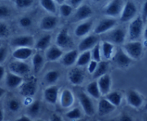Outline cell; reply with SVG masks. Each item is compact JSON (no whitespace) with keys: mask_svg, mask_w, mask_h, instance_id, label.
<instances>
[{"mask_svg":"<svg viewBox=\"0 0 147 121\" xmlns=\"http://www.w3.org/2000/svg\"><path fill=\"white\" fill-rule=\"evenodd\" d=\"M9 70L11 73L21 77L27 75L30 73V67L24 61L17 60L11 62L9 65Z\"/></svg>","mask_w":147,"mask_h":121,"instance_id":"obj_8","label":"cell"},{"mask_svg":"<svg viewBox=\"0 0 147 121\" xmlns=\"http://www.w3.org/2000/svg\"><path fill=\"white\" fill-rule=\"evenodd\" d=\"M40 107H41L40 102L39 100H34L29 106L27 112L30 116H37L40 113Z\"/></svg>","mask_w":147,"mask_h":121,"instance_id":"obj_37","label":"cell"},{"mask_svg":"<svg viewBox=\"0 0 147 121\" xmlns=\"http://www.w3.org/2000/svg\"><path fill=\"white\" fill-rule=\"evenodd\" d=\"M4 120V112H3L2 109L0 108V121Z\"/></svg>","mask_w":147,"mask_h":121,"instance_id":"obj_55","label":"cell"},{"mask_svg":"<svg viewBox=\"0 0 147 121\" xmlns=\"http://www.w3.org/2000/svg\"><path fill=\"white\" fill-rule=\"evenodd\" d=\"M60 13L61 14L62 17H68L71 15L72 12H73V7H72L70 4H63L60 6Z\"/></svg>","mask_w":147,"mask_h":121,"instance_id":"obj_39","label":"cell"},{"mask_svg":"<svg viewBox=\"0 0 147 121\" xmlns=\"http://www.w3.org/2000/svg\"><path fill=\"white\" fill-rule=\"evenodd\" d=\"M8 55V50L5 46H0V65L4 63Z\"/></svg>","mask_w":147,"mask_h":121,"instance_id":"obj_45","label":"cell"},{"mask_svg":"<svg viewBox=\"0 0 147 121\" xmlns=\"http://www.w3.org/2000/svg\"><path fill=\"white\" fill-rule=\"evenodd\" d=\"M98 64V63L97 61H96V60H90V62L88 65V73L90 74L93 75L95 73L96 68H97Z\"/></svg>","mask_w":147,"mask_h":121,"instance_id":"obj_46","label":"cell"},{"mask_svg":"<svg viewBox=\"0 0 147 121\" xmlns=\"http://www.w3.org/2000/svg\"><path fill=\"white\" fill-rule=\"evenodd\" d=\"M137 14V7L134 2L131 0H128L124 4L121 14L120 15V20L122 22H128L133 20L136 17Z\"/></svg>","mask_w":147,"mask_h":121,"instance_id":"obj_5","label":"cell"},{"mask_svg":"<svg viewBox=\"0 0 147 121\" xmlns=\"http://www.w3.org/2000/svg\"><path fill=\"white\" fill-rule=\"evenodd\" d=\"M54 1H55V2L57 3V4H60V5H61V4H64V2L66 1V0H54Z\"/></svg>","mask_w":147,"mask_h":121,"instance_id":"obj_56","label":"cell"},{"mask_svg":"<svg viewBox=\"0 0 147 121\" xmlns=\"http://www.w3.org/2000/svg\"><path fill=\"white\" fill-rule=\"evenodd\" d=\"M75 102L74 95L73 93L68 89H65L60 96V106L63 108H69L73 105Z\"/></svg>","mask_w":147,"mask_h":121,"instance_id":"obj_22","label":"cell"},{"mask_svg":"<svg viewBox=\"0 0 147 121\" xmlns=\"http://www.w3.org/2000/svg\"><path fill=\"white\" fill-rule=\"evenodd\" d=\"M122 94L120 92L113 91L110 92L106 95H105V98L107 99L111 104H113L115 107H119L122 101Z\"/></svg>","mask_w":147,"mask_h":121,"instance_id":"obj_31","label":"cell"},{"mask_svg":"<svg viewBox=\"0 0 147 121\" xmlns=\"http://www.w3.org/2000/svg\"><path fill=\"white\" fill-rule=\"evenodd\" d=\"M144 109L145 110H147V103L144 105Z\"/></svg>","mask_w":147,"mask_h":121,"instance_id":"obj_59","label":"cell"},{"mask_svg":"<svg viewBox=\"0 0 147 121\" xmlns=\"http://www.w3.org/2000/svg\"><path fill=\"white\" fill-rule=\"evenodd\" d=\"M69 1H70V4L73 8L77 9L78 7L82 5V3H83V0H69Z\"/></svg>","mask_w":147,"mask_h":121,"instance_id":"obj_49","label":"cell"},{"mask_svg":"<svg viewBox=\"0 0 147 121\" xmlns=\"http://www.w3.org/2000/svg\"><path fill=\"white\" fill-rule=\"evenodd\" d=\"M102 35H103L102 39L103 41L119 45V44H124L126 38V32L121 27H115Z\"/></svg>","mask_w":147,"mask_h":121,"instance_id":"obj_2","label":"cell"},{"mask_svg":"<svg viewBox=\"0 0 147 121\" xmlns=\"http://www.w3.org/2000/svg\"><path fill=\"white\" fill-rule=\"evenodd\" d=\"M7 107H8L9 110L10 111L15 113V112L20 110V108H21V104H20V103L18 100L13 98L9 100L8 103H7Z\"/></svg>","mask_w":147,"mask_h":121,"instance_id":"obj_41","label":"cell"},{"mask_svg":"<svg viewBox=\"0 0 147 121\" xmlns=\"http://www.w3.org/2000/svg\"><path fill=\"white\" fill-rule=\"evenodd\" d=\"M5 93H6L5 89H4V88H2V87H0V98H1V97H2V96L4 95Z\"/></svg>","mask_w":147,"mask_h":121,"instance_id":"obj_54","label":"cell"},{"mask_svg":"<svg viewBox=\"0 0 147 121\" xmlns=\"http://www.w3.org/2000/svg\"><path fill=\"white\" fill-rule=\"evenodd\" d=\"M5 68H4V66L0 65V81L4 78V76H5Z\"/></svg>","mask_w":147,"mask_h":121,"instance_id":"obj_52","label":"cell"},{"mask_svg":"<svg viewBox=\"0 0 147 121\" xmlns=\"http://www.w3.org/2000/svg\"><path fill=\"white\" fill-rule=\"evenodd\" d=\"M101 95H106L111 92L112 80L110 75L106 74L99 77L97 80Z\"/></svg>","mask_w":147,"mask_h":121,"instance_id":"obj_18","label":"cell"},{"mask_svg":"<svg viewBox=\"0 0 147 121\" xmlns=\"http://www.w3.org/2000/svg\"><path fill=\"white\" fill-rule=\"evenodd\" d=\"M37 81L34 78L23 82L20 86V93L25 97H32L37 92Z\"/></svg>","mask_w":147,"mask_h":121,"instance_id":"obj_11","label":"cell"},{"mask_svg":"<svg viewBox=\"0 0 147 121\" xmlns=\"http://www.w3.org/2000/svg\"><path fill=\"white\" fill-rule=\"evenodd\" d=\"M93 14V10L87 4H83L78 7L74 17L73 22H80L87 20Z\"/></svg>","mask_w":147,"mask_h":121,"instance_id":"obj_15","label":"cell"},{"mask_svg":"<svg viewBox=\"0 0 147 121\" xmlns=\"http://www.w3.org/2000/svg\"><path fill=\"white\" fill-rule=\"evenodd\" d=\"M144 21L142 16H138L131 20L128 29V37L130 41H136L143 34Z\"/></svg>","mask_w":147,"mask_h":121,"instance_id":"obj_1","label":"cell"},{"mask_svg":"<svg viewBox=\"0 0 147 121\" xmlns=\"http://www.w3.org/2000/svg\"><path fill=\"white\" fill-rule=\"evenodd\" d=\"M100 47H101L102 56L106 60H111L113 58V55L116 52L114 44L109 42L103 41Z\"/></svg>","mask_w":147,"mask_h":121,"instance_id":"obj_27","label":"cell"},{"mask_svg":"<svg viewBox=\"0 0 147 121\" xmlns=\"http://www.w3.org/2000/svg\"><path fill=\"white\" fill-rule=\"evenodd\" d=\"M5 82L7 87L11 89H14L17 88V87H20V86L22 84L24 80L21 76L17 75L14 73H11V72H9L6 75Z\"/></svg>","mask_w":147,"mask_h":121,"instance_id":"obj_24","label":"cell"},{"mask_svg":"<svg viewBox=\"0 0 147 121\" xmlns=\"http://www.w3.org/2000/svg\"><path fill=\"white\" fill-rule=\"evenodd\" d=\"M142 17L144 21H147V0L144 3V5L142 7Z\"/></svg>","mask_w":147,"mask_h":121,"instance_id":"obj_47","label":"cell"},{"mask_svg":"<svg viewBox=\"0 0 147 121\" xmlns=\"http://www.w3.org/2000/svg\"><path fill=\"white\" fill-rule=\"evenodd\" d=\"M143 37H144V45L147 47V23L144 27V30Z\"/></svg>","mask_w":147,"mask_h":121,"instance_id":"obj_51","label":"cell"},{"mask_svg":"<svg viewBox=\"0 0 147 121\" xmlns=\"http://www.w3.org/2000/svg\"><path fill=\"white\" fill-rule=\"evenodd\" d=\"M93 1H94V2H100V1H101L102 0H92Z\"/></svg>","mask_w":147,"mask_h":121,"instance_id":"obj_60","label":"cell"},{"mask_svg":"<svg viewBox=\"0 0 147 121\" xmlns=\"http://www.w3.org/2000/svg\"><path fill=\"white\" fill-rule=\"evenodd\" d=\"M36 121H45V120H42V119H38V120H37Z\"/></svg>","mask_w":147,"mask_h":121,"instance_id":"obj_61","label":"cell"},{"mask_svg":"<svg viewBox=\"0 0 147 121\" xmlns=\"http://www.w3.org/2000/svg\"><path fill=\"white\" fill-rule=\"evenodd\" d=\"M108 69H109V65L106 62H100L98 63L95 73L93 74V79H98L101 76L107 74Z\"/></svg>","mask_w":147,"mask_h":121,"instance_id":"obj_34","label":"cell"},{"mask_svg":"<svg viewBox=\"0 0 147 121\" xmlns=\"http://www.w3.org/2000/svg\"><path fill=\"white\" fill-rule=\"evenodd\" d=\"M118 121H134L133 118L130 116L129 115L123 113V114L121 115L120 117L119 118Z\"/></svg>","mask_w":147,"mask_h":121,"instance_id":"obj_48","label":"cell"},{"mask_svg":"<svg viewBox=\"0 0 147 121\" xmlns=\"http://www.w3.org/2000/svg\"><path fill=\"white\" fill-rule=\"evenodd\" d=\"M76 121H88L86 119H84V118H81V119H79V120H76Z\"/></svg>","mask_w":147,"mask_h":121,"instance_id":"obj_58","label":"cell"},{"mask_svg":"<svg viewBox=\"0 0 147 121\" xmlns=\"http://www.w3.org/2000/svg\"><path fill=\"white\" fill-rule=\"evenodd\" d=\"M143 121H147V114H146L144 116Z\"/></svg>","mask_w":147,"mask_h":121,"instance_id":"obj_57","label":"cell"},{"mask_svg":"<svg viewBox=\"0 0 147 121\" xmlns=\"http://www.w3.org/2000/svg\"><path fill=\"white\" fill-rule=\"evenodd\" d=\"M91 52L92 60H96L98 63L101 62L102 53H101V47H100V43H98L90 51Z\"/></svg>","mask_w":147,"mask_h":121,"instance_id":"obj_38","label":"cell"},{"mask_svg":"<svg viewBox=\"0 0 147 121\" xmlns=\"http://www.w3.org/2000/svg\"><path fill=\"white\" fill-rule=\"evenodd\" d=\"M63 55V49L59 47L58 46L53 45L50 46L46 51L45 57L47 60L50 62H55L61 59Z\"/></svg>","mask_w":147,"mask_h":121,"instance_id":"obj_25","label":"cell"},{"mask_svg":"<svg viewBox=\"0 0 147 121\" xmlns=\"http://www.w3.org/2000/svg\"><path fill=\"white\" fill-rule=\"evenodd\" d=\"M34 54L33 49L32 47H18L12 52V57L15 60L24 61Z\"/></svg>","mask_w":147,"mask_h":121,"instance_id":"obj_19","label":"cell"},{"mask_svg":"<svg viewBox=\"0 0 147 121\" xmlns=\"http://www.w3.org/2000/svg\"><path fill=\"white\" fill-rule=\"evenodd\" d=\"M40 4L45 11L50 14H55L57 12L56 2L54 0H40Z\"/></svg>","mask_w":147,"mask_h":121,"instance_id":"obj_33","label":"cell"},{"mask_svg":"<svg viewBox=\"0 0 147 121\" xmlns=\"http://www.w3.org/2000/svg\"><path fill=\"white\" fill-rule=\"evenodd\" d=\"M123 50L132 60H137L142 57L144 45L141 42L138 40L130 41L123 44Z\"/></svg>","mask_w":147,"mask_h":121,"instance_id":"obj_3","label":"cell"},{"mask_svg":"<svg viewBox=\"0 0 147 121\" xmlns=\"http://www.w3.org/2000/svg\"><path fill=\"white\" fill-rule=\"evenodd\" d=\"M124 4L123 0H111L103 8V14L111 18L120 17Z\"/></svg>","mask_w":147,"mask_h":121,"instance_id":"obj_4","label":"cell"},{"mask_svg":"<svg viewBox=\"0 0 147 121\" xmlns=\"http://www.w3.org/2000/svg\"><path fill=\"white\" fill-rule=\"evenodd\" d=\"M52 37L50 34H45L40 37L37 42H35L34 47L38 50H45L50 47V42H51Z\"/></svg>","mask_w":147,"mask_h":121,"instance_id":"obj_28","label":"cell"},{"mask_svg":"<svg viewBox=\"0 0 147 121\" xmlns=\"http://www.w3.org/2000/svg\"><path fill=\"white\" fill-rule=\"evenodd\" d=\"M93 20H86L80 23L75 29V34L78 37H86L88 34L93 27Z\"/></svg>","mask_w":147,"mask_h":121,"instance_id":"obj_23","label":"cell"},{"mask_svg":"<svg viewBox=\"0 0 147 121\" xmlns=\"http://www.w3.org/2000/svg\"><path fill=\"white\" fill-rule=\"evenodd\" d=\"M10 34V29L4 22L0 21V39L7 38Z\"/></svg>","mask_w":147,"mask_h":121,"instance_id":"obj_40","label":"cell"},{"mask_svg":"<svg viewBox=\"0 0 147 121\" xmlns=\"http://www.w3.org/2000/svg\"><path fill=\"white\" fill-rule=\"evenodd\" d=\"M100 38L97 34H90L85 37L78 44V51L83 52L92 50L98 43H99Z\"/></svg>","mask_w":147,"mask_h":121,"instance_id":"obj_10","label":"cell"},{"mask_svg":"<svg viewBox=\"0 0 147 121\" xmlns=\"http://www.w3.org/2000/svg\"><path fill=\"white\" fill-rule=\"evenodd\" d=\"M116 24H117V21L115 18L108 17V18L103 19L96 26L93 32L97 35L103 34L111 30L112 29L115 28Z\"/></svg>","mask_w":147,"mask_h":121,"instance_id":"obj_6","label":"cell"},{"mask_svg":"<svg viewBox=\"0 0 147 121\" xmlns=\"http://www.w3.org/2000/svg\"><path fill=\"white\" fill-rule=\"evenodd\" d=\"M32 21L29 17H22L19 20L20 25L22 27H24V28L30 27L32 25Z\"/></svg>","mask_w":147,"mask_h":121,"instance_id":"obj_44","label":"cell"},{"mask_svg":"<svg viewBox=\"0 0 147 121\" xmlns=\"http://www.w3.org/2000/svg\"><path fill=\"white\" fill-rule=\"evenodd\" d=\"M35 42H34V37L30 34H25V35H20L16 37L11 40L10 44L15 48L18 47H32L34 46Z\"/></svg>","mask_w":147,"mask_h":121,"instance_id":"obj_9","label":"cell"},{"mask_svg":"<svg viewBox=\"0 0 147 121\" xmlns=\"http://www.w3.org/2000/svg\"><path fill=\"white\" fill-rule=\"evenodd\" d=\"M78 100L85 113L88 116H93L96 113V110L90 96L83 92H80L78 94Z\"/></svg>","mask_w":147,"mask_h":121,"instance_id":"obj_7","label":"cell"},{"mask_svg":"<svg viewBox=\"0 0 147 121\" xmlns=\"http://www.w3.org/2000/svg\"><path fill=\"white\" fill-rule=\"evenodd\" d=\"M126 100L128 104L134 108H140L144 104V98L136 90H130L126 94Z\"/></svg>","mask_w":147,"mask_h":121,"instance_id":"obj_14","label":"cell"},{"mask_svg":"<svg viewBox=\"0 0 147 121\" xmlns=\"http://www.w3.org/2000/svg\"><path fill=\"white\" fill-rule=\"evenodd\" d=\"M55 44L61 49L71 47L73 42L72 39L66 28L62 29L57 34L55 40Z\"/></svg>","mask_w":147,"mask_h":121,"instance_id":"obj_13","label":"cell"},{"mask_svg":"<svg viewBox=\"0 0 147 121\" xmlns=\"http://www.w3.org/2000/svg\"><path fill=\"white\" fill-rule=\"evenodd\" d=\"M91 59V52H90V50L83 52H81V54L78 55L76 65L78 67H83V66L88 65Z\"/></svg>","mask_w":147,"mask_h":121,"instance_id":"obj_32","label":"cell"},{"mask_svg":"<svg viewBox=\"0 0 147 121\" xmlns=\"http://www.w3.org/2000/svg\"><path fill=\"white\" fill-rule=\"evenodd\" d=\"M50 121H63V119L58 114L54 113L52 115L51 118H50Z\"/></svg>","mask_w":147,"mask_h":121,"instance_id":"obj_50","label":"cell"},{"mask_svg":"<svg viewBox=\"0 0 147 121\" xmlns=\"http://www.w3.org/2000/svg\"><path fill=\"white\" fill-rule=\"evenodd\" d=\"M60 77V73L57 70H50L45 75V80L49 85H53L57 83Z\"/></svg>","mask_w":147,"mask_h":121,"instance_id":"obj_35","label":"cell"},{"mask_svg":"<svg viewBox=\"0 0 147 121\" xmlns=\"http://www.w3.org/2000/svg\"><path fill=\"white\" fill-rule=\"evenodd\" d=\"M69 82L73 85H80L85 80L83 72L78 67L71 69L67 75Z\"/></svg>","mask_w":147,"mask_h":121,"instance_id":"obj_16","label":"cell"},{"mask_svg":"<svg viewBox=\"0 0 147 121\" xmlns=\"http://www.w3.org/2000/svg\"><path fill=\"white\" fill-rule=\"evenodd\" d=\"M116 108L106 98H102L99 100L98 105V113L100 116H105L111 113L116 110Z\"/></svg>","mask_w":147,"mask_h":121,"instance_id":"obj_20","label":"cell"},{"mask_svg":"<svg viewBox=\"0 0 147 121\" xmlns=\"http://www.w3.org/2000/svg\"><path fill=\"white\" fill-rule=\"evenodd\" d=\"M15 121H32L28 116H22L21 117H20L19 118H17Z\"/></svg>","mask_w":147,"mask_h":121,"instance_id":"obj_53","label":"cell"},{"mask_svg":"<svg viewBox=\"0 0 147 121\" xmlns=\"http://www.w3.org/2000/svg\"><path fill=\"white\" fill-rule=\"evenodd\" d=\"M65 116L67 117V118L70 119V120H78L82 118L81 110L78 108H75L65 113Z\"/></svg>","mask_w":147,"mask_h":121,"instance_id":"obj_36","label":"cell"},{"mask_svg":"<svg viewBox=\"0 0 147 121\" xmlns=\"http://www.w3.org/2000/svg\"><path fill=\"white\" fill-rule=\"evenodd\" d=\"M11 14V11L9 7L6 5H0V19L7 18Z\"/></svg>","mask_w":147,"mask_h":121,"instance_id":"obj_43","label":"cell"},{"mask_svg":"<svg viewBox=\"0 0 147 121\" xmlns=\"http://www.w3.org/2000/svg\"><path fill=\"white\" fill-rule=\"evenodd\" d=\"M59 87L51 85L47 87L44 91V97L46 101L50 104H55L58 99Z\"/></svg>","mask_w":147,"mask_h":121,"instance_id":"obj_21","label":"cell"},{"mask_svg":"<svg viewBox=\"0 0 147 121\" xmlns=\"http://www.w3.org/2000/svg\"><path fill=\"white\" fill-rule=\"evenodd\" d=\"M16 7L19 9H26L31 7L33 4V0H14Z\"/></svg>","mask_w":147,"mask_h":121,"instance_id":"obj_42","label":"cell"},{"mask_svg":"<svg viewBox=\"0 0 147 121\" xmlns=\"http://www.w3.org/2000/svg\"><path fill=\"white\" fill-rule=\"evenodd\" d=\"M86 91H87L89 96L95 99H99L102 96L100 90H99L97 81L90 82L87 85Z\"/></svg>","mask_w":147,"mask_h":121,"instance_id":"obj_29","label":"cell"},{"mask_svg":"<svg viewBox=\"0 0 147 121\" xmlns=\"http://www.w3.org/2000/svg\"><path fill=\"white\" fill-rule=\"evenodd\" d=\"M58 19L54 15H47L43 17L40 23V28L43 31H50L57 27Z\"/></svg>","mask_w":147,"mask_h":121,"instance_id":"obj_17","label":"cell"},{"mask_svg":"<svg viewBox=\"0 0 147 121\" xmlns=\"http://www.w3.org/2000/svg\"><path fill=\"white\" fill-rule=\"evenodd\" d=\"M78 51L76 50H71L66 52L61 57V63L65 67H70L74 64H76L78 57Z\"/></svg>","mask_w":147,"mask_h":121,"instance_id":"obj_26","label":"cell"},{"mask_svg":"<svg viewBox=\"0 0 147 121\" xmlns=\"http://www.w3.org/2000/svg\"><path fill=\"white\" fill-rule=\"evenodd\" d=\"M45 60L44 57L40 53H35L33 54L32 59V64L33 70L34 73H38L41 71L42 68L44 65Z\"/></svg>","mask_w":147,"mask_h":121,"instance_id":"obj_30","label":"cell"},{"mask_svg":"<svg viewBox=\"0 0 147 121\" xmlns=\"http://www.w3.org/2000/svg\"><path fill=\"white\" fill-rule=\"evenodd\" d=\"M112 59H113L115 64L119 66V67H121V68L129 67L131 63H132V60H133L125 52L123 48L118 49Z\"/></svg>","mask_w":147,"mask_h":121,"instance_id":"obj_12","label":"cell"}]
</instances>
